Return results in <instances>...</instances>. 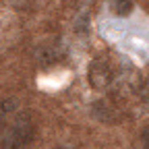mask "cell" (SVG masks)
Listing matches in <instances>:
<instances>
[{"mask_svg": "<svg viewBox=\"0 0 149 149\" xmlns=\"http://www.w3.org/2000/svg\"><path fill=\"white\" fill-rule=\"evenodd\" d=\"M147 108H149V95H147Z\"/></svg>", "mask_w": 149, "mask_h": 149, "instance_id": "6", "label": "cell"}, {"mask_svg": "<svg viewBox=\"0 0 149 149\" xmlns=\"http://www.w3.org/2000/svg\"><path fill=\"white\" fill-rule=\"evenodd\" d=\"M35 139V124L29 116H19L0 137V149H29Z\"/></svg>", "mask_w": 149, "mask_h": 149, "instance_id": "1", "label": "cell"}, {"mask_svg": "<svg viewBox=\"0 0 149 149\" xmlns=\"http://www.w3.org/2000/svg\"><path fill=\"white\" fill-rule=\"evenodd\" d=\"M19 110V102L15 97H2L0 100V128L6 124L10 116H15V112Z\"/></svg>", "mask_w": 149, "mask_h": 149, "instance_id": "3", "label": "cell"}, {"mask_svg": "<svg viewBox=\"0 0 149 149\" xmlns=\"http://www.w3.org/2000/svg\"><path fill=\"white\" fill-rule=\"evenodd\" d=\"M141 143H143L145 149H149V124L141 130Z\"/></svg>", "mask_w": 149, "mask_h": 149, "instance_id": "4", "label": "cell"}, {"mask_svg": "<svg viewBox=\"0 0 149 149\" xmlns=\"http://www.w3.org/2000/svg\"><path fill=\"white\" fill-rule=\"evenodd\" d=\"M87 77H89V83H91L93 89H106L110 85V81H112V70H110L108 64L95 60L89 66V74H87Z\"/></svg>", "mask_w": 149, "mask_h": 149, "instance_id": "2", "label": "cell"}, {"mask_svg": "<svg viewBox=\"0 0 149 149\" xmlns=\"http://www.w3.org/2000/svg\"><path fill=\"white\" fill-rule=\"evenodd\" d=\"M130 6H133V4H130L128 0H118V13H120V15H124Z\"/></svg>", "mask_w": 149, "mask_h": 149, "instance_id": "5", "label": "cell"}]
</instances>
